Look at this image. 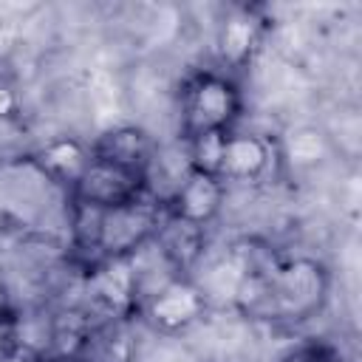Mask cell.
I'll return each mask as SVG.
<instances>
[{"mask_svg": "<svg viewBox=\"0 0 362 362\" xmlns=\"http://www.w3.org/2000/svg\"><path fill=\"white\" fill-rule=\"evenodd\" d=\"M240 110V93L223 74H195L181 90V127L187 139L229 133Z\"/></svg>", "mask_w": 362, "mask_h": 362, "instance_id": "obj_1", "label": "cell"}, {"mask_svg": "<svg viewBox=\"0 0 362 362\" xmlns=\"http://www.w3.org/2000/svg\"><path fill=\"white\" fill-rule=\"evenodd\" d=\"M325 272L314 260H294L266 274V297L260 314L300 320L320 308L325 297Z\"/></svg>", "mask_w": 362, "mask_h": 362, "instance_id": "obj_2", "label": "cell"}, {"mask_svg": "<svg viewBox=\"0 0 362 362\" xmlns=\"http://www.w3.org/2000/svg\"><path fill=\"white\" fill-rule=\"evenodd\" d=\"M161 226L158 206L144 195L139 201L102 209L96 235V263L107 257H130L156 238Z\"/></svg>", "mask_w": 362, "mask_h": 362, "instance_id": "obj_3", "label": "cell"}, {"mask_svg": "<svg viewBox=\"0 0 362 362\" xmlns=\"http://www.w3.org/2000/svg\"><path fill=\"white\" fill-rule=\"evenodd\" d=\"M71 195L76 201H85L102 209L122 206V204H130L147 195V173L119 167L113 161L90 156V164L85 167L82 178L74 184Z\"/></svg>", "mask_w": 362, "mask_h": 362, "instance_id": "obj_4", "label": "cell"}, {"mask_svg": "<svg viewBox=\"0 0 362 362\" xmlns=\"http://www.w3.org/2000/svg\"><path fill=\"white\" fill-rule=\"evenodd\" d=\"M136 274L130 257H107L90 266L88 297L90 308L107 320H122L136 303Z\"/></svg>", "mask_w": 362, "mask_h": 362, "instance_id": "obj_5", "label": "cell"}, {"mask_svg": "<svg viewBox=\"0 0 362 362\" xmlns=\"http://www.w3.org/2000/svg\"><path fill=\"white\" fill-rule=\"evenodd\" d=\"M221 204H223V181L189 167L173 189L170 215L204 229L221 212Z\"/></svg>", "mask_w": 362, "mask_h": 362, "instance_id": "obj_6", "label": "cell"}, {"mask_svg": "<svg viewBox=\"0 0 362 362\" xmlns=\"http://www.w3.org/2000/svg\"><path fill=\"white\" fill-rule=\"evenodd\" d=\"M204 291L181 277H175L173 283H167L164 288H158L156 294L147 297L144 311L150 317V322L161 331H178L187 328L189 322H195L204 314Z\"/></svg>", "mask_w": 362, "mask_h": 362, "instance_id": "obj_7", "label": "cell"}, {"mask_svg": "<svg viewBox=\"0 0 362 362\" xmlns=\"http://www.w3.org/2000/svg\"><path fill=\"white\" fill-rule=\"evenodd\" d=\"M272 164V144L255 133H226L218 164L221 181H257Z\"/></svg>", "mask_w": 362, "mask_h": 362, "instance_id": "obj_8", "label": "cell"}, {"mask_svg": "<svg viewBox=\"0 0 362 362\" xmlns=\"http://www.w3.org/2000/svg\"><path fill=\"white\" fill-rule=\"evenodd\" d=\"M37 164L51 181L68 184L74 189V184L82 178L85 167L90 164V150L76 139H54L37 153Z\"/></svg>", "mask_w": 362, "mask_h": 362, "instance_id": "obj_9", "label": "cell"}, {"mask_svg": "<svg viewBox=\"0 0 362 362\" xmlns=\"http://www.w3.org/2000/svg\"><path fill=\"white\" fill-rule=\"evenodd\" d=\"M90 156L105 158V161H113L119 167H130V170L147 173V164H150V141L136 127H116V130H107L90 147Z\"/></svg>", "mask_w": 362, "mask_h": 362, "instance_id": "obj_10", "label": "cell"}, {"mask_svg": "<svg viewBox=\"0 0 362 362\" xmlns=\"http://www.w3.org/2000/svg\"><path fill=\"white\" fill-rule=\"evenodd\" d=\"M257 37H260V20L246 8L232 11L223 20L221 34H218V48H221L223 62L232 65V68H240L252 57V51L257 45Z\"/></svg>", "mask_w": 362, "mask_h": 362, "instance_id": "obj_11", "label": "cell"}, {"mask_svg": "<svg viewBox=\"0 0 362 362\" xmlns=\"http://www.w3.org/2000/svg\"><path fill=\"white\" fill-rule=\"evenodd\" d=\"M223 139H226V133H206V136L189 139V167L192 170H201V173H209V175L218 178Z\"/></svg>", "mask_w": 362, "mask_h": 362, "instance_id": "obj_12", "label": "cell"}, {"mask_svg": "<svg viewBox=\"0 0 362 362\" xmlns=\"http://www.w3.org/2000/svg\"><path fill=\"white\" fill-rule=\"evenodd\" d=\"M17 351V322L11 317H0V362H8Z\"/></svg>", "mask_w": 362, "mask_h": 362, "instance_id": "obj_13", "label": "cell"}, {"mask_svg": "<svg viewBox=\"0 0 362 362\" xmlns=\"http://www.w3.org/2000/svg\"><path fill=\"white\" fill-rule=\"evenodd\" d=\"M14 110H17V93L6 82H0V119L11 116Z\"/></svg>", "mask_w": 362, "mask_h": 362, "instance_id": "obj_14", "label": "cell"}]
</instances>
